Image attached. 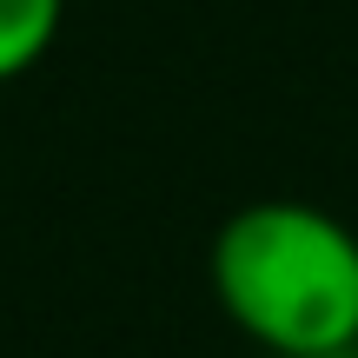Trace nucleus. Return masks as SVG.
<instances>
[{"instance_id": "1", "label": "nucleus", "mask_w": 358, "mask_h": 358, "mask_svg": "<svg viewBox=\"0 0 358 358\" xmlns=\"http://www.w3.org/2000/svg\"><path fill=\"white\" fill-rule=\"evenodd\" d=\"M213 299L252 345L332 358L358 345V232L306 199H252L213 232Z\"/></svg>"}, {"instance_id": "2", "label": "nucleus", "mask_w": 358, "mask_h": 358, "mask_svg": "<svg viewBox=\"0 0 358 358\" xmlns=\"http://www.w3.org/2000/svg\"><path fill=\"white\" fill-rule=\"evenodd\" d=\"M66 0H0V80H20L60 40Z\"/></svg>"}]
</instances>
